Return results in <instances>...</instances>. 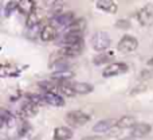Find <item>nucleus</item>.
Masks as SVG:
<instances>
[{
  "mask_svg": "<svg viewBox=\"0 0 153 140\" xmlns=\"http://www.w3.org/2000/svg\"><path fill=\"white\" fill-rule=\"evenodd\" d=\"M111 59H113L111 54H100V55L94 57L93 62H94V65H102V64H106V62L111 61Z\"/></svg>",
  "mask_w": 153,
  "mask_h": 140,
  "instance_id": "nucleus-24",
  "label": "nucleus"
},
{
  "mask_svg": "<svg viewBox=\"0 0 153 140\" xmlns=\"http://www.w3.org/2000/svg\"><path fill=\"white\" fill-rule=\"evenodd\" d=\"M76 20L75 19V13L69 11V12H62L61 15L54 16L53 18V26L55 27H69L71 23H74Z\"/></svg>",
  "mask_w": 153,
  "mask_h": 140,
  "instance_id": "nucleus-4",
  "label": "nucleus"
},
{
  "mask_svg": "<svg viewBox=\"0 0 153 140\" xmlns=\"http://www.w3.org/2000/svg\"><path fill=\"white\" fill-rule=\"evenodd\" d=\"M122 140H133V139H122Z\"/></svg>",
  "mask_w": 153,
  "mask_h": 140,
  "instance_id": "nucleus-30",
  "label": "nucleus"
},
{
  "mask_svg": "<svg viewBox=\"0 0 153 140\" xmlns=\"http://www.w3.org/2000/svg\"><path fill=\"white\" fill-rule=\"evenodd\" d=\"M117 121L118 120H114V119H106V120H101L98 121L97 124L93 127V131L97 133H102V132H106V131L111 130L117 125Z\"/></svg>",
  "mask_w": 153,
  "mask_h": 140,
  "instance_id": "nucleus-10",
  "label": "nucleus"
},
{
  "mask_svg": "<svg viewBox=\"0 0 153 140\" xmlns=\"http://www.w3.org/2000/svg\"><path fill=\"white\" fill-rule=\"evenodd\" d=\"M138 47V40L136 39L134 37H130V35H124L121 38V40L117 45V49H118L120 53L124 54H129L136 51Z\"/></svg>",
  "mask_w": 153,
  "mask_h": 140,
  "instance_id": "nucleus-2",
  "label": "nucleus"
},
{
  "mask_svg": "<svg viewBox=\"0 0 153 140\" xmlns=\"http://www.w3.org/2000/svg\"><path fill=\"white\" fill-rule=\"evenodd\" d=\"M36 3L35 1H32V0H22V1H19V7H18V10L20 11L22 13H24V15H27L28 16L30 13L32 12V11L36 8Z\"/></svg>",
  "mask_w": 153,
  "mask_h": 140,
  "instance_id": "nucleus-18",
  "label": "nucleus"
},
{
  "mask_svg": "<svg viewBox=\"0 0 153 140\" xmlns=\"http://www.w3.org/2000/svg\"><path fill=\"white\" fill-rule=\"evenodd\" d=\"M56 35H58V31H56V28L53 24L45 26L39 32V37L43 42H51V40H54L56 38Z\"/></svg>",
  "mask_w": 153,
  "mask_h": 140,
  "instance_id": "nucleus-9",
  "label": "nucleus"
},
{
  "mask_svg": "<svg viewBox=\"0 0 153 140\" xmlns=\"http://www.w3.org/2000/svg\"><path fill=\"white\" fill-rule=\"evenodd\" d=\"M151 131H152V127L148 123H137V124L130 130V136H132V138H143V136L148 135Z\"/></svg>",
  "mask_w": 153,
  "mask_h": 140,
  "instance_id": "nucleus-8",
  "label": "nucleus"
},
{
  "mask_svg": "<svg viewBox=\"0 0 153 140\" xmlns=\"http://www.w3.org/2000/svg\"><path fill=\"white\" fill-rule=\"evenodd\" d=\"M71 86L79 94H89V93L93 92V85L86 84V82H74Z\"/></svg>",
  "mask_w": 153,
  "mask_h": 140,
  "instance_id": "nucleus-20",
  "label": "nucleus"
},
{
  "mask_svg": "<svg viewBox=\"0 0 153 140\" xmlns=\"http://www.w3.org/2000/svg\"><path fill=\"white\" fill-rule=\"evenodd\" d=\"M74 77V71L66 69V70H62V71H54L51 74V79L53 81H67V79H71Z\"/></svg>",
  "mask_w": 153,
  "mask_h": 140,
  "instance_id": "nucleus-17",
  "label": "nucleus"
},
{
  "mask_svg": "<svg viewBox=\"0 0 153 140\" xmlns=\"http://www.w3.org/2000/svg\"><path fill=\"white\" fill-rule=\"evenodd\" d=\"M82 50H83V42H79L76 45L65 46L58 54L62 58H74V57H78L82 53Z\"/></svg>",
  "mask_w": 153,
  "mask_h": 140,
  "instance_id": "nucleus-6",
  "label": "nucleus"
},
{
  "mask_svg": "<svg viewBox=\"0 0 153 140\" xmlns=\"http://www.w3.org/2000/svg\"><path fill=\"white\" fill-rule=\"evenodd\" d=\"M95 7L109 13H116L117 10H118L117 4L111 0H98V1H95Z\"/></svg>",
  "mask_w": 153,
  "mask_h": 140,
  "instance_id": "nucleus-14",
  "label": "nucleus"
},
{
  "mask_svg": "<svg viewBox=\"0 0 153 140\" xmlns=\"http://www.w3.org/2000/svg\"><path fill=\"white\" fill-rule=\"evenodd\" d=\"M73 138V131L69 127H58L54 131V140H69Z\"/></svg>",
  "mask_w": 153,
  "mask_h": 140,
  "instance_id": "nucleus-15",
  "label": "nucleus"
},
{
  "mask_svg": "<svg viewBox=\"0 0 153 140\" xmlns=\"http://www.w3.org/2000/svg\"><path fill=\"white\" fill-rule=\"evenodd\" d=\"M62 42L66 46L76 45V43L82 42V32H66L62 39Z\"/></svg>",
  "mask_w": 153,
  "mask_h": 140,
  "instance_id": "nucleus-16",
  "label": "nucleus"
},
{
  "mask_svg": "<svg viewBox=\"0 0 153 140\" xmlns=\"http://www.w3.org/2000/svg\"><path fill=\"white\" fill-rule=\"evenodd\" d=\"M3 140H5V139H3Z\"/></svg>",
  "mask_w": 153,
  "mask_h": 140,
  "instance_id": "nucleus-31",
  "label": "nucleus"
},
{
  "mask_svg": "<svg viewBox=\"0 0 153 140\" xmlns=\"http://www.w3.org/2000/svg\"><path fill=\"white\" fill-rule=\"evenodd\" d=\"M42 11L39 10V8H35L34 11H32L31 13H30L28 16H27L26 19V26L28 27V28H32V27H38L40 23V20H42Z\"/></svg>",
  "mask_w": 153,
  "mask_h": 140,
  "instance_id": "nucleus-11",
  "label": "nucleus"
},
{
  "mask_svg": "<svg viewBox=\"0 0 153 140\" xmlns=\"http://www.w3.org/2000/svg\"><path fill=\"white\" fill-rule=\"evenodd\" d=\"M91 46L95 51H105L110 47V37L105 31H97L91 38Z\"/></svg>",
  "mask_w": 153,
  "mask_h": 140,
  "instance_id": "nucleus-1",
  "label": "nucleus"
},
{
  "mask_svg": "<svg viewBox=\"0 0 153 140\" xmlns=\"http://www.w3.org/2000/svg\"><path fill=\"white\" fill-rule=\"evenodd\" d=\"M148 65H149V66H153V58H151L148 61Z\"/></svg>",
  "mask_w": 153,
  "mask_h": 140,
  "instance_id": "nucleus-29",
  "label": "nucleus"
},
{
  "mask_svg": "<svg viewBox=\"0 0 153 140\" xmlns=\"http://www.w3.org/2000/svg\"><path fill=\"white\" fill-rule=\"evenodd\" d=\"M89 120H90V116L87 113H83L82 111H71L66 115V121L70 125H75V127L86 124Z\"/></svg>",
  "mask_w": 153,
  "mask_h": 140,
  "instance_id": "nucleus-3",
  "label": "nucleus"
},
{
  "mask_svg": "<svg viewBox=\"0 0 153 140\" xmlns=\"http://www.w3.org/2000/svg\"><path fill=\"white\" fill-rule=\"evenodd\" d=\"M137 124L134 120V117L132 116H124L121 117V119L117 121V125L116 128H118V130H125V128H133L134 125Z\"/></svg>",
  "mask_w": 153,
  "mask_h": 140,
  "instance_id": "nucleus-19",
  "label": "nucleus"
},
{
  "mask_svg": "<svg viewBox=\"0 0 153 140\" xmlns=\"http://www.w3.org/2000/svg\"><path fill=\"white\" fill-rule=\"evenodd\" d=\"M18 7H19V1H8L7 4H5V8H4V15L10 16L11 12L15 11Z\"/></svg>",
  "mask_w": 153,
  "mask_h": 140,
  "instance_id": "nucleus-26",
  "label": "nucleus"
},
{
  "mask_svg": "<svg viewBox=\"0 0 153 140\" xmlns=\"http://www.w3.org/2000/svg\"><path fill=\"white\" fill-rule=\"evenodd\" d=\"M116 27H118V28H129L130 27V23L128 20H124V19H121V20H117L116 23Z\"/></svg>",
  "mask_w": 153,
  "mask_h": 140,
  "instance_id": "nucleus-27",
  "label": "nucleus"
},
{
  "mask_svg": "<svg viewBox=\"0 0 153 140\" xmlns=\"http://www.w3.org/2000/svg\"><path fill=\"white\" fill-rule=\"evenodd\" d=\"M82 140H105V138H102V136H87V138H83Z\"/></svg>",
  "mask_w": 153,
  "mask_h": 140,
  "instance_id": "nucleus-28",
  "label": "nucleus"
},
{
  "mask_svg": "<svg viewBox=\"0 0 153 140\" xmlns=\"http://www.w3.org/2000/svg\"><path fill=\"white\" fill-rule=\"evenodd\" d=\"M128 71V65L124 62H114V64L108 65L105 70L102 71L103 77H116L120 74H124Z\"/></svg>",
  "mask_w": 153,
  "mask_h": 140,
  "instance_id": "nucleus-5",
  "label": "nucleus"
},
{
  "mask_svg": "<svg viewBox=\"0 0 153 140\" xmlns=\"http://www.w3.org/2000/svg\"><path fill=\"white\" fill-rule=\"evenodd\" d=\"M16 70L13 66L11 65H3L1 69H0V76L1 77H7V76H15Z\"/></svg>",
  "mask_w": 153,
  "mask_h": 140,
  "instance_id": "nucleus-25",
  "label": "nucleus"
},
{
  "mask_svg": "<svg viewBox=\"0 0 153 140\" xmlns=\"http://www.w3.org/2000/svg\"><path fill=\"white\" fill-rule=\"evenodd\" d=\"M42 98L46 101V103L51 104V105H54V106H63L65 105V100L61 97V96H58L54 92H45L42 96Z\"/></svg>",
  "mask_w": 153,
  "mask_h": 140,
  "instance_id": "nucleus-12",
  "label": "nucleus"
},
{
  "mask_svg": "<svg viewBox=\"0 0 153 140\" xmlns=\"http://www.w3.org/2000/svg\"><path fill=\"white\" fill-rule=\"evenodd\" d=\"M138 22L143 26H149L153 23V4H146L138 12Z\"/></svg>",
  "mask_w": 153,
  "mask_h": 140,
  "instance_id": "nucleus-7",
  "label": "nucleus"
},
{
  "mask_svg": "<svg viewBox=\"0 0 153 140\" xmlns=\"http://www.w3.org/2000/svg\"><path fill=\"white\" fill-rule=\"evenodd\" d=\"M38 111H39V106H38V104L35 103V101H28V103H26L23 105V108H22L20 111V115L23 117H34L35 115L38 113Z\"/></svg>",
  "mask_w": 153,
  "mask_h": 140,
  "instance_id": "nucleus-13",
  "label": "nucleus"
},
{
  "mask_svg": "<svg viewBox=\"0 0 153 140\" xmlns=\"http://www.w3.org/2000/svg\"><path fill=\"white\" fill-rule=\"evenodd\" d=\"M1 123L3 124H5L7 127H13L15 125V117L12 116L11 113H8L5 109H1Z\"/></svg>",
  "mask_w": 153,
  "mask_h": 140,
  "instance_id": "nucleus-22",
  "label": "nucleus"
},
{
  "mask_svg": "<svg viewBox=\"0 0 153 140\" xmlns=\"http://www.w3.org/2000/svg\"><path fill=\"white\" fill-rule=\"evenodd\" d=\"M58 89H59V92H61L62 94L67 96V97H73V96H75V93H76L74 90V88H73L71 85H67V84L58 85Z\"/></svg>",
  "mask_w": 153,
  "mask_h": 140,
  "instance_id": "nucleus-23",
  "label": "nucleus"
},
{
  "mask_svg": "<svg viewBox=\"0 0 153 140\" xmlns=\"http://www.w3.org/2000/svg\"><path fill=\"white\" fill-rule=\"evenodd\" d=\"M86 28V20L83 18L76 19L74 23H71L67 27V32H83V30Z\"/></svg>",
  "mask_w": 153,
  "mask_h": 140,
  "instance_id": "nucleus-21",
  "label": "nucleus"
}]
</instances>
